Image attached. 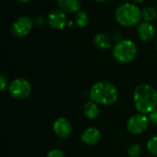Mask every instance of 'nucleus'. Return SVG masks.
<instances>
[{"instance_id": "nucleus-12", "label": "nucleus", "mask_w": 157, "mask_h": 157, "mask_svg": "<svg viewBox=\"0 0 157 157\" xmlns=\"http://www.w3.org/2000/svg\"><path fill=\"white\" fill-rule=\"evenodd\" d=\"M113 39L105 32H98L94 37V44L100 50H108L112 46Z\"/></svg>"}, {"instance_id": "nucleus-20", "label": "nucleus", "mask_w": 157, "mask_h": 157, "mask_svg": "<svg viewBox=\"0 0 157 157\" xmlns=\"http://www.w3.org/2000/svg\"><path fill=\"white\" fill-rule=\"evenodd\" d=\"M8 86H9V84H8L7 78L5 75H0V89H1V91H5L6 89L8 88Z\"/></svg>"}, {"instance_id": "nucleus-2", "label": "nucleus", "mask_w": 157, "mask_h": 157, "mask_svg": "<svg viewBox=\"0 0 157 157\" xmlns=\"http://www.w3.org/2000/svg\"><path fill=\"white\" fill-rule=\"evenodd\" d=\"M90 100L98 105L109 106L114 104L119 98L118 88L110 82L98 81L95 83L89 90Z\"/></svg>"}, {"instance_id": "nucleus-23", "label": "nucleus", "mask_w": 157, "mask_h": 157, "mask_svg": "<svg viewBox=\"0 0 157 157\" xmlns=\"http://www.w3.org/2000/svg\"><path fill=\"white\" fill-rule=\"evenodd\" d=\"M112 39H113V40H115L116 42L121 40H122V34H121V32L119 31V30L115 31V32L113 33V35H112Z\"/></svg>"}, {"instance_id": "nucleus-27", "label": "nucleus", "mask_w": 157, "mask_h": 157, "mask_svg": "<svg viewBox=\"0 0 157 157\" xmlns=\"http://www.w3.org/2000/svg\"><path fill=\"white\" fill-rule=\"evenodd\" d=\"M155 49H156V51H157V42H156V44H155Z\"/></svg>"}, {"instance_id": "nucleus-29", "label": "nucleus", "mask_w": 157, "mask_h": 157, "mask_svg": "<svg viewBox=\"0 0 157 157\" xmlns=\"http://www.w3.org/2000/svg\"><path fill=\"white\" fill-rule=\"evenodd\" d=\"M156 1H157V0H156Z\"/></svg>"}, {"instance_id": "nucleus-17", "label": "nucleus", "mask_w": 157, "mask_h": 157, "mask_svg": "<svg viewBox=\"0 0 157 157\" xmlns=\"http://www.w3.org/2000/svg\"><path fill=\"white\" fill-rule=\"evenodd\" d=\"M147 150L152 155L157 156V135L149 139L147 142Z\"/></svg>"}, {"instance_id": "nucleus-13", "label": "nucleus", "mask_w": 157, "mask_h": 157, "mask_svg": "<svg viewBox=\"0 0 157 157\" xmlns=\"http://www.w3.org/2000/svg\"><path fill=\"white\" fill-rule=\"evenodd\" d=\"M60 9L65 13H76L81 7L80 0H57Z\"/></svg>"}, {"instance_id": "nucleus-16", "label": "nucleus", "mask_w": 157, "mask_h": 157, "mask_svg": "<svg viewBox=\"0 0 157 157\" xmlns=\"http://www.w3.org/2000/svg\"><path fill=\"white\" fill-rule=\"evenodd\" d=\"M88 20H89V17H88V15L86 12L85 11H78L75 13V24L79 27V28H84L87 25L88 23Z\"/></svg>"}, {"instance_id": "nucleus-14", "label": "nucleus", "mask_w": 157, "mask_h": 157, "mask_svg": "<svg viewBox=\"0 0 157 157\" xmlns=\"http://www.w3.org/2000/svg\"><path fill=\"white\" fill-rule=\"evenodd\" d=\"M100 109L98 104L96 102L89 100L84 106V115L88 120H95L99 116Z\"/></svg>"}, {"instance_id": "nucleus-26", "label": "nucleus", "mask_w": 157, "mask_h": 157, "mask_svg": "<svg viewBox=\"0 0 157 157\" xmlns=\"http://www.w3.org/2000/svg\"><path fill=\"white\" fill-rule=\"evenodd\" d=\"M95 1H97V2H105L107 0H95Z\"/></svg>"}, {"instance_id": "nucleus-10", "label": "nucleus", "mask_w": 157, "mask_h": 157, "mask_svg": "<svg viewBox=\"0 0 157 157\" xmlns=\"http://www.w3.org/2000/svg\"><path fill=\"white\" fill-rule=\"evenodd\" d=\"M101 137L100 131L96 128V127H87L82 132L81 135V140L82 142L88 146H93L96 145Z\"/></svg>"}, {"instance_id": "nucleus-19", "label": "nucleus", "mask_w": 157, "mask_h": 157, "mask_svg": "<svg viewBox=\"0 0 157 157\" xmlns=\"http://www.w3.org/2000/svg\"><path fill=\"white\" fill-rule=\"evenodd\" d=\"M46 157H64V153L60 149H53L47 154Z\"/></svg>"}, {"instance_id": "nucleus-3", "label": "nucleus", "mask_w": 157, "mask_h": 157, "mask_svg": "<svg viewBox=\"0 0 157 157\" xmlns=\"http://www.w3.org/2000/svg\"><path fill=\"white\" fill-rule=\"evenodd\" d=\"M115 18L122 27H133L142 20V10L133 3H124L118 6L115 11Z\"/></svg>"}, {"instance_id": "nucleus-24", "label": "nucleus", "mask_w": 157, "mask_h": 157, "mask_svg": "<svg viewBox=\"0 0 157 157\" xmlns=\"http://www.w3.org/2000/svg\"><path fill=\"white\" fill-rule=\"evenodd\" d=\"M145 0H132V2L133 3H136V4H142V3H144Z\"/></svg>"}, {"instance_id": "nucleus-15", "label": "nucleus", "mask_w": 157, "mask_h": 157, "mask_svg": "<svg viewBox=\"0 0 157 157\" xmlns=\"http://www.w3.org/2000/svg\"><path fill=\"white\" fill-rule=\"evenodd\" d=\"M142 17L144 21L152 22L157 17V10L153 6H146L142 10Z\"/></svg>"}, {"instance_id": "nucleus-9", "label": "nucleus", "mask_w": 157, "mask_h": 157, "mask_svg": "<svg viewBox=\"0 0 157 157\" xmlns=\"http://www.w3.org/2000/svg\"><path fill=\"white\" fill-rule=\"evenodd\" d=\"M52 129L54 133L59 138H63V139L70 136L73 132L71 122L63 117L58 118L54 121L52 124Z\"/></svg>"}, {"instance_id": "nucleus-6", "label": "nucleus", "mask_w": 157, "mask_h": 157, "mask_svg": "<svg viewBox=\"0 0 157 157\" xmlns=\"http://www.w3.org/2000/svg\"><path fill=\"white\" fill-rule=\"evenodd\" d=\"M150 120L143 113L132 115L127 121V130L132 134H141L149 127Z\"/></svg>"}, {"instance_id": "nucleus-25", "label": "nucleus", "mask_w": 157, "mask_h": 157, "mask_svg": "<svg viewBox=\"0 0 157 157\" xmlns=\"http://www.w3.org/2000/svg\"><path fill=\"white\" fill-rule=\"evenodd\" d=\"M18 2H20V3H23V4H25V3H29V1H31V0H17Z\"/></svg>"}, {"instance_id": "nucleus-5", "label": "nucleus", "mask_w": 157, "mask_h": 157, "mask_svg": "<svg viewBox=\"0 0 157 157\" xmlns=\"http://www.w3.org/2000/svg\"><path fill=\"white\" fill-rule=\"evenodd\" d=\"M31 85L25 78H16L14 79L8 86L9 94L12 98L18 100H23L28 98L31 94Z\"/></svg>"}, {"instance_id": "nucleus-22", "label": "nucleus", "mask_w": 157, "mask_h": 157, "mask_svg": "<svg viewBox=\"0 0 157 157\" xmlns=\"http://www.w3.org/2000/svg\"><path fill=\"white\" fill-rule=\"evenodd\" d=\"M149 120L152 123L157 125V108L149 113Z\"/></svg>"}, {"instance_id": "nucleus-7", "label": "nucleus", "mask_w": 157, "mask_h": 157, "mask_svg": "<svg viewBox=\"0 0 157 157\" xmlns=\"http://www.w3.org/2000/svg\"><path fill=\"white\" fill-rule=\"evenodd\" d=\"M34 21L28 16H21L17 17L11 26L12 33L18 38L27 36L34 27Z\"/></svg>"}, {"instance_id": "nucleus-1", "label": "nucleus", "mask_w": 157, "mask_h": 157, "mask_svg": "<svg viewBox=\"0 0 157 157\" xmlns=\"http://www.w3.org/2000/svg\"><path fill=\"white\" fill-rule=\"evenodd\" d=\"M133 104L135 109L143 114H149L157 108V91L148 84H140L133 91Z\"/></svg>"}, {"instance_id": "nucleus-11", "label": "nucleus", "mask_w": 157, "mask_h": 157, "mask_svg": "<svg viewBox=\"0 0 157 157\" xmlns=\"http://www.w3.org/2000/svg\"><path fill=\"white\" fill-rule=\"evenodd\" d=\"M137 34L143 41H150L155 35V29L151 22L143 21L138 24Z\"/></svg>"}, {"instance_id": "nucleus-18", "label": "nucleus", "mask_w": 157, "mask_h": 157, "mask_svg": "<svg viewBox=\"0 0 157 157\" xmlns=\"http://www.w3.org/2000/svg\"><path fill=\"white\" fill-rule=\"evenodd\" d=\"M142 148L139 144H132L128 149V155L130 157H138L141 154Z\"/></svg>"}, {"instance_id": "nucleus-21", "label": "nucleus", "mask_w": 157, "mask_h": 157, "mask_svg": "<svg viewBox=\"0 0 157 157\" xmlns=\"http://www.w3.org/2000/svg\"><path fill=\"white\" fill-rule=\"evenodd\" d=\"M34 24L36 25V26H38V27H42V26H44L45 25V23H46V18L42 16V15H39V16H37L35 18H34Z\"/></svg>"}, {"instance_id": "nucleus-4", "label": "nucleus", "mask_w": 157, "mask_h": 157, "mask_svg": "<svg viewBox=\"0 0 157 157\" xmlns=\"http://www.w3.org/2000/svg\"><path fill=\"white\" fill-rule=\"evenodd\" d=\"M112 55L119 63H129L132 62L137 55V46L131 40H121L114 44Z\"/></svg>"}, {"instance_id": "nucleus-28", "label": "nucleus", "mask_w": 157, "mask_h": 157, "mask_svg": "<svg viewBox=\"0 0 157 157\" xmlns=\"http://www.w3.org/2000/svg\"><path fill=\"white\" fill-rule=\"evenodd\" d=\"M156 29H157V25H156Z\"/></svg>"}, {"instance_id": "nucleus-8", "label": "nucleus", "mask_w": 157, "mask_h": 157, "mask_svg": "<svg viewBox=\"0 0 157 157\" xmlns=\"http://www.w3.org/2000/svg\"><path fill=\"white\" fill-rule=\"evenodd\" d=\"M47 22L54 29H59V30L63 29L65 27H67L68 24L66 13L60 8L54 9L49 13L47 17Z\"/></svg>"}]
</instances>
